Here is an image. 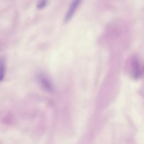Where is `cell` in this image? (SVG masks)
I'll return each mask as SVG.
<instances>
[{
	"mask_svg": "<svg viewBox=\"0 0 144 144\" xmlns=\"http://www.w3.org/2000/svg\"><path fill=\"white\" fill-rule=\"evenodd\" d=\"M80 1L78 0L72 2L65 17L64 22H66L68 21L72 17L73 14L80 4Z\"/></svg>",
	"mask_w": 144,
	"mask_h": 144,
	"instance_id": "1",
	"label": "cell"
},
{
	"mask_svg": "<svg viewBox=\"0 0 144 144\" xmlns=\"http://www.w3.org/2000/svg\"><path fill=\"white\" fill-rule=\"evenodd\" d=\"M5 65L4 61L2 60L1 61V80H3L4 77L5 73Z\"/></svg>",
	"mask_w": 144,
	"mask_h": 144,
	"instance_id": "2",
	"label": "cell"
},
{
	"mask_svg": "<svg viewBox=\"0 0 144 144\" xmlns=\"http://www.w3.org/2000/svg\"><path fill=\"white\" fill-rule=\"evenodd\" d=\"M47 4V1H42L38 3L37 5V8L38 9H41L46 7Z\"/></svg>",
	"mask_w": 144,
	"mask_h": 144,
	"instance_id": "3",
	"label": "cell"
}]
</instances>
